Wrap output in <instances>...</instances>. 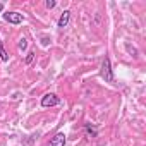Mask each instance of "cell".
Returning a JSON list of instances; mask_svg holds the SVG:
<instances>
[{
	"mask_svg": "<svg viewBox=\"0 0 146 146\" xmlns=\"http://www.w3.org/2000/svg\"><path fill=\"white\" fill-rule=\"evenodd\" d=\"M0 58H2V62H7L9 60V53L4 48V41H0Z\"/></svg>",
	"mask_w": 146,
	"mask_h": 146,
	"instance_id": "obj_7",
	"label": "cell"
},
{
	"mask_svg": "<svg viewBox=\"0 0 146 146\" xmlns=\"http://www.w3.org/2000/svg\"><path fill=\"white\" fill-rule=\"evenodd\" d=\"M4 19L7 21V23H11V24H21L23 23V14H19V12H5L4 14Z\"/></svg>",
	"mask_w": 146,
	"mask_h": 146,
	"instance_id": "obj_3",
	"label": "cell"
},
{
	"mask_svg": "<svg viewBox=\"0 0 146 146\" xmlns=\"http://www.w3.org/2000/svg\"><path fill=\"white\" fill-rule=\"evenodd\" d=\"M69 21H70V11H64V12L60 14V17H58V23H57V26H58L60 29H64V28H67Z\"/></svg>",
	"mask_w": 146,
	"mask_h": 146,
	"instance_id": "obj_5",
	"label": "cell"
},
{
	"mask_svg": "<svg viewBox=\"0 0 146 146\" xmlns=\"http://www.w3.org/2000/svg\"><path fill=\"white\" fill-rule=\"evenodd\" d=\"M65 134L64 132H58V134H55L52 139H50V143H48V146H65Z\"/></svg>",
	"mask_w": 146,
	"mask_h": 146,
	"instance_id": "obj_4",
	"label": "cell"
},
{
	"mask_svg": "<svg viewBox=\"0 0 146 146\" xmlns=\"http://www.w3.org/2000/svg\"><path fill=\"white\" fill-rule=\"evenodd\" d=\"M2 11H4V5H2V4H0V12H2Z\"/></svg>",
	"mask_w": 146,
	"mask_h": 146,
	"instance_id": "obj_11",
	"label": "cell"
},
{
	"mask_svg": "<svg viewBox=\"0 0 146 146\" xmlns=\"http://www.w3.org/2000/svg\"><path fill=\"white\" fill-rule=\"evenodd\" d=\"M17 46H19V50H21V52H24V50L28 48V40H26V38H21V40H19V43H17Z\"/></svg>",
	"mask_w": 146,
	"mask_h": 146,
	"instance_id": "obj_8",
	"label": "cell"
},
{
	"mask_svg": "<svg viewBox=\"0 0 146 146\" xmlns=\"http://www.w3.org/2000/svg\"><path fill=\"white\" fill-rule=\"evenodd\" d=\"M60 103V98L57 96V95H53V93H46L43 98H41V107H55V105H58Z\"/></svg>",
	"mask_w": 146,
	"mask_h": 146,
	"instance_id": "obj_2",
	"label": "cell"
},
{
	"mask_svg": "<svg viewBox=\"0 0 146 146\" xmlns=\"http://www.w3.org/2000/svg\"><path fill=\"white\" fill-rule=\"evenodd\" d=\"M100 76H102L107 83H113V70H112V64H110V58H108V57H105L103 62H102Z\"/></svg>",
	"mask_w": 146,
	"mask_h": 146,
	"instance_id": "obj_1",
	"label": "cell"
},
{
	"mask_svg": "<svg viewBox=\"0 0 146 146\" xmlns=\"http://www.w3.org/2000/svg\"><path fill=\"white\" fill-rule=\"evenodd\" d=\"M45 5H46V9H53V7L57 5V2H55V0H46Z\"/></svg>",
	"mask_w": 146,
	"mask_h": 146,
	"instance_id": "obj_10",
	"label": "cell"
},
{
	"mask_svg": "<svg viewBox=\"0 0 146 146\" xmlns=\"http://www.w3.org/2000/svg\"><path fill=\"white\" fill-rule=\"evenodd\" d=\"M33 58H35V52H29V53L26 55V58H24V64H31Z\"/></svg>",
	"mask_w": 146,
	"mask_h": 146,
	"instance_id": "obj_9",
	"label": "cell"
},
{
	"mask_svg": "<svg viewBox=\"0 0 146 146\" xmlns=\"http://www.w3.org/2000/svg\"><path fill=\"white\" fill-rule=\"evenodd\" d=\"M84 134H86V137H90V139H93V137H96L98 136V129L93 125V124H84Z\"/></svg>",
	"mask_w": 146,
	"mask_h": 146,
	"instance_id": "obj_6",
	"label": "cell"
}]
</instances>
